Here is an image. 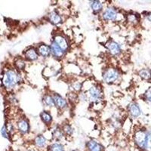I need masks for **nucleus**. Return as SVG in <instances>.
Returning a JSON list of instances; mask_svg holds the SVG:
<instances>
[{
	"mask_svg": "<svg viewBox=\"0 0 151 151\" xmlns=\"http://www.w3.org/2000/svg\"><path fill=\"white\" fill-rule=\"evenodd\" d=\"M15 66L19 70H23L25 67V63L21 58H18L15 60Z\"/></svg>",
	"mask_w": 151,
	"mask_h": 151,
	"instance_id": "obj_24",
	"label": "nucleus"
},
{
	"mask_svg": "<svg viewBox=\"0 0 151 151\" xmlns=\"http://www.w3.org/2000/svg\"><path fill=\"white\" fill-rule=\"evenodd\" d=\"M116 16V11L113 8H107L103 13V18L105 21H114Z\"/></svg>",
	"mask_w": 151,
	"mask_h": 151,
	"instance_id": "obj_7",
	"label": "nucleus"
},
{
	"mask_svg": "<svg viewBox=\"0 0 151 151\" xmlns=\"http://www.w3.org/2000/svg\"><path fill=\"white\" fill-rule=\"evenodd\" d=\"M89 96L91 99L98 100L101 97V91L99 88L96 86H92L89 89Z\"/></svg>",
	"mask_w": 151,
	"mask_h": 151,
	"instance_id": "obj_12",
	"label": "nucleus"
},
{
	"mask_svg": "<svg viewBox=\"0 0 151 151\" xmlns=\"http://www.w3.org/2000/svg\"><path fill=\"white\" fill-rule=\"evenodd\" d=\"M139 76L142 79L148 80L151 79V72L149 70H142L139 72Z\"/></svg>",
	"mask_w": 151,
	"mask_h": 151,
	"instance_id": "obj_20",
	"label": "nucleus"
},
{
	"mask_svg": "<svg viewBox=\"0 0 151 151\" xmlns=\"http://www.w3.org/2000/svg\"><path fill=\"white\" fill-rule=\"evenodd\" d=\"M106 48L112 55H118L121 52L120 46L114 41H110L106 44Z\"/></svg>",
	"mask_w": 151,
	"mask_h": 151,
	"instance_id": "obj_6",
	"label": "nucleus"
},
{
	"mask_svg": "<svg viewBox=\"0 0 151 151\" xmlns=\"http://www.w3.org/2000/svg\"><path fill=\"white\" fill-rule=\"evenodd\" d=\"M53 99L54 102H55V105H56L57 107H58L60 109H64L67 106V103L66 101V100L64 99L61 96H60L59 94H54Z\"/></svg>",
	"mask_w": 151,
	"mask_h": 151,
	"instance_id": "obj_9",
	"label": "nucleus"
},
{
	"mask_svg": "<svg viewBox=\"0 0 151 151\" xmlns=\"http://www.w3.org/2000/svg\"><path fill=\"white\" fill-rule=\"evenodd\" d=\"M86 149L88 151H104V147L96 141L91 140L86 144Z\"/></svg>",
	"mask_w": 151,
	"mask_h": 151,
	"instance_id": "obj_5",
	"label": "nucleus"
},
{
	"mask_svg": "<svg viewBox=\"0 0 151 151\" xmlns=\"http://www.w3.org/2000/svg\"><path fill=\"white\" fill-rule=\"evenodd\" d=\"M50 48H51V54H52L55 58H62V57L64 56V52L58 46V45H57L55 42H53L52 43Z\"/></svg>",
	"mask_w": 151,
	"mask_h": 151,
	"instance_id": "obj_8",
	"label": "nucleus"
},
{
	"mask_svg": "<svg viewBox=\"0 0 151 151\" xmlns=\"http://www.w3.org/2000/svg\"><path fill=\"white\" fill-rule=\"evenodd\" d=\"M54 39H55V40H54V42H55L57 45H58L64 52L68 49V42H67V40H66L64 36H62L61 35H57V36H55Z\"/></svg>",
	"mask_w": 151,
	"mask_h": 151,
	"instance_id": "obj_4",
	"label": "nucleus"
},
{
	"mask_svg": "<svg viewBox=\"0 0 151 151\" xmlns=\"http://www.w3.org/2000/svg\"><path fill=\"white\" fill-rule=\"evenodd\" d=\"M40 116H41L42 120L43 122H45V124H49L50 122H52V116L50 113H48L46 111H43L42 113L40 114Z\"/></svg>",
	"mask_w": 151,
	"mask_h": 151,
	"instance_id": "obj_19",
	"label": "nucleus"
},
{
	"mask_svg": "<svg viewBox=\"0 0 151 151\" xmlns=\"http://www.w3.org/2000/svg\"><path fill=\"white\" fill-rule=\"evenodd\" d=\"M119 77V73L116 70L113 68H110L108 70H106L104 72L103 76V79L106 83H114Z\"/></svg>",
	"mask_w": 151,
	"mask_h": 151,
	"instance_id": "obj_2",
	"label": "nucleus"
},
{
	"mask_svg": "<svg viewBox=\"0 0 151 151\" xmlns=\"http://www.w3.org/2000/svg\"><path fill=\"white\" fill-rule=\"evenodd\" d=\"M147 19L150 21H151V14H149L147 15Z\"/></svg>",
	"mask_w": 151,
	"mask_h": 151,
	"instance_id": "obj_29",
	"label": "nucleus"
},
{
	"mask_svg": "<svg viewBox=\"0 0 151 151\" xmlns=\"http://www.w3.org/2000/svg\"><path fill=\"white\" fill-rule=\"evenodd\" d=\"M17 127H18L19 131L23 133V134H26L29 132V124H28L27 121L25 119H21L17 122Z\"/></svg>",
	"mask_w": 151,
	"mask_h": 151,
	"instance_id": "obj_13",
	"label": "nucleus"
},
{
	"mask_svg": "<svg viewBox=\"0 0 151 151\" xmlns=\"http://www.w3.org/2000/svg\"><path fill=\"white\" fill-rule=\"evenodd\" d=\"M71 151H80V150H73Z\"/></svg>",
	"mask_w": 151,
	"mask_h": 151,
	"instance_id": "obj_30",
	"label": "nucleus"
},
{
	"mask_svg": "<svg viewBox=\"0 0 151 151\" xmlns=\"http://www.w3.org/2000/svg\"><path fill=\"white\" fill-rule=\"evenodd\" d=\"M129 110L132 116L133 117H137L141 115V109L139 106L135 103H132L129 105Z\"/></svg>",
	"mask_w": 151,
	"mask_h": 151,
	"instance_id": "obj_10",
	"label": "nucleus"
},
{
	"mask_svg": "<svg viewBox=\"0 0 151 151\" xmlns=\"http://www.w3.org/2000/svg\"><path fill=\"white\" fill-rule=\"evenodd\" d=\"M34 144L37 147L43 148L46 145V139H45L44 136L42 135H38L35 138Z\"/></svg>",
	"mask_w": 151,
	"mask_h": 151,
	"instance_id": "obj_17",
	"label": "nucleus"
},
{
	"mask_svg": "<svg viewBox=\"0 0 151 151\" xmlns=\"http://www.w3.org/2000/svg\"><path fill=\"white\" fill-rule=\"evenodd\" d=\"M144 149L146 151H151V132H149L147 136V140Z\"/></svg>",
	"mask_w": 151,
	"mask_h": 151,
	"instance_id": "obj_22",
	"label": "nucleus"
},
{
	"mask_svg": "<svg viewBox=\"0 0 151 151\" xmlns=\"http://www.w3.org/2000/svg\"><path fill=\"white\" fill-rule=\"evenodd\" d=\"M49 151H65L64 146L60 143H54L48 147Z\"/></svg>",
	"mask_w": 151,
	"mask_h": 151,
	"instance_id": "obj_18",
	"label": "nucleus"
},
{
	"mask_svg": "<svg viewBox=\"0 0 151 151\" xmlns=\"http://www.w3.org/2000/svg\"><path fill=\"white\" fill-rule=\"evenodd\" d=\"M63 132H64L67 135H71L73 133V129L70 127V125H65L63 127Z\"/></svg>",
	"mask_w": 151,
	"mask_h": 151,
	"instance_id": "obj_25",
	"label": "nucleus"
},
{
	"mask_svg": "<svg viewBox=\"0 0 151 151\" xmlns=\"http://www.w3.org/2000/svg\"><path fill=\"white\" fill-rule=\"evenodd\" d=\"M147 136V134L146 132L141 130L137 131V132H135V134H134V143L141 149H144L145 143H146Z\"/></svg>",
	"mask_w": 151,
	"mask_h": 151,
	"instance_id": "obj_3",
	"label": "nucleus"
},
{
	"mask_svg": "<svg viewBox=\"0 0 151 151\" xmlns=\"http://www.w3.org/2000/svg\"><path fill=\"white\" fill-rule=\"evenodd\" d=\"M29 151H34V150H29Z\"/></svg>",
	"mask_w": 151,
	"mask_h": 151,
	"instance_id": "obj_31",
	"label": "nucleus"
},
{
	"mask_svg": "<svg viewBox=\"0 0 151 151\" xmlns=\"http://www.w3.org/2000/svg\"><path fill=\"white\" fill-rule=\"evenodd\" d=\"M145 97H146V99L148 101L151 102V90L147 91V93L145 94Z\"/></svg>",
	"mask_w": 151,
	"mask_h": 151,
	"instance_id": "obj_28",
	"label": "nucleus"
},
{
	"mask_svg": "<svg viewBox=\"0 0 151 151\" xmlns=\"http://www.w3.org/2000/svg\"><path fill=\"white\" fill-rule=\"evenodd\" d=\"M1 134H2V137H5V138H9V136H8V132H7V129L5 127V125H4L3 127L1 129Z\"/></svg>",
	"mask_w": 151,
	"mask_h": 151,
	"instance_id": "obj_27",
	"label": "nucleus"
},
{
	"mask_svg": "<svg viewBox=\"0 0 151 151\" xmlns=\"http://www.w3.org/2000/svg\"><path fill=\"white\" fill-rule=\"evenodd\" d=\"M53 136L56 139H60L63 137V131L58 128H57L53 131Z\"/></svg>",
	"mask_w": 151,
	"mask_h": 151,
	"instance_id": "obj_23",
	"label": "nucleus"
},
{
	"mask_svg": "<svg viewBox=\"0 0 151 151\" xmlns=\"http://www.w3.org/2000/svg\"><path fill=\"white\" fill-rule=\"evenodd\" d=\"M49 21L52 24L58 25L62 22V18L56 12H52L49 14Z\"/></svg>",
	"mask_w": 151,
	"mask_h": 151,
	"instance_id": "obj_15",
	"label": "nucleus"
},
{
	"mask_svg": "<svg viewBox=\"0 0 151 151\" xmlns=\"http://www.w3.org/2000/svg\"><path fill=\"white\" fill-rule=\"evenodd\" d=\"M38 52L43 58H47L51 54V48L48 45H45V44H42L38 48Z\"/></svg>",
	"mask_w": 151,
	"mask_h": 151,
	"instance_id": "obj_11",
	"label": "nucleus"
},
{
	"mask_svg": "<svg viewBox=\"0 0 151 151\" xmlns=\"http://www.w3.org/2000/svg\"><path fill=\"white\" fill-rule=\"evenodd\" d=\"M90 5H91V9H92V11L94 13H99L102 10V9H103L102 3L100 1H98V0L91 1L90 2Z\"/></svg>",
	"mask_w": 151,
	"mask_h": 151,
	"instance_id": "obj_16",
	"label": "nucleus"
},
{
	"mask_svg": "<svg viewBox=\"0 0 151 151\" xmlns=\"http://www.w3.org/2000/svg\"><path fill=\"white\" fill-rule=\"evenodd\" d=\"M127 18H128V21H129V22L131 23H137V16L135 15V14H129V15L127 16Z\"/></svg>",
	"mask_w": 151,
	"mask_h": 151,
	"instance_id": "obj_26",
	"label": "nucleus"
},
{
	"mask_svg": "<svg viewBox=\"0 0 151 151\" xmlns=\"http://www.w3.org/2000/svg\"><path fill=\"white\" fill-rule=\"evenodd\" d=\"M20 80V76L14 70H8L5 73L2 79L3 85L6 88H13Z\"/></svg>",
	"mask_w": 151,
	"mask_h": 151,
	"instance_id": "obj_1",
	"label": "nucleus"
},
{
	"mask_svg": "<svg viewBox=\"0 0 151 151\" xmlns=\"http://www.w3.org/2000/svg\"><path fill=\"white\" fill-rule=\"evenodd\" d=\"M25 57L29 60H36L38 58V53L35 48H30L26 51Z\"/></svg>",
	"mask_w": 151,
	"mask_h": 151,
	"instance_id": "obj_14",
	"label": "nucleus"
},
{
	"mask_svg": "<svg viewBox=\"0 0 151 151\" xmlns=\"http://www.w3.org/2000/svg\"><path fill=\"white\" fill-rule=\"evenodd\" d=\"M43 101H44V103H45L47 106H52L55 105L53 97H52L51 95H48V94L45 95L44 98H43Z\"/></svg>",
	"mask_w": 151,
	"mask_h": 151,
	"instance_id": "obj_21",
	"label": "nucleus"
}]
</instances>
